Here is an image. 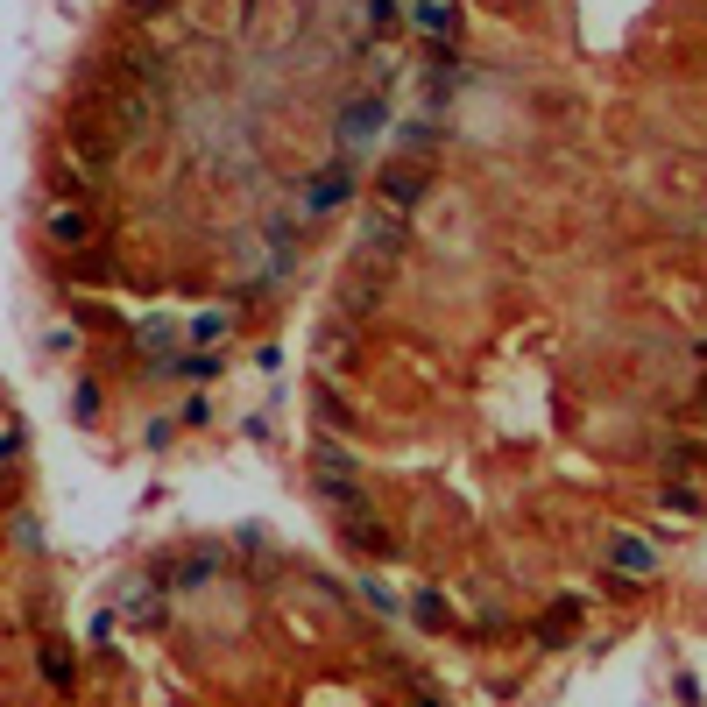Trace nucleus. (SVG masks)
Masks as SVG:
<instances>
[{
  "label": "nucleus",
  "mask_w": 707,
  "mask_h": 707,
  "mask_svg": "<svg viewBox=\"0 0 707 707\" xmlns=\"http://www.w3.org/2000/svg\"><path fill=\"white\" fill-rule=\"evenodd\" d=\"M375 127H382V106H375V100L347 106V142H375Z\"/></svg>",
  "instance_id": "f257e3e1"
},
{
  "label": "nucleus",
  "mask_w": 707,
  "mask_h": 707,
  "mask_svg": "<svg viewBox=\"0 0 707 707\" xmlns=\"http://www.w3.org/2000/svg\"><path fill=\"white\" fill-rule=\"evenodd\" d=\"M50 234H57V241H78V234H86V219L64 205V212H50Z\"/></svg>",
  "instance_id": "39448f33"
},
{
  "label": "nucleus",
  "mask_w": 707,
  "mask_h": 707,
  "mask_svg": "<svg viewBox=\"0 0 707 707\" xmlns=\"http://www.w3.org/2000/svg\"><path fill=\"white\" fill-rule=\"evenodd\" d=\"M615 566L644 580V573H651V545H644V538H615Z\"/></svg>",
  "instance_id": "7ed1b4c3"
},
{
  "label": "nucleus",
  "mask_w": 707,
  "mask_h": 707,
  "mask_svg": "<svg viewBox=\"0 0 707 707\" xmlns=\"http://www.w3.org/2000/svg\"><path fill=\"white\" fill-rule=\"evenodd\" d=\"M417 21H424L432 36H446V29H453V7H446V0H417Z\"/></svg>",
  "instance_id": "20e7f679"
},
{
  "label": "nucleus",
  "mask_w": 707,
  "mask_h": 707,
  "mask_svg": "<svg viewBox=\"0 0 707 707\" xmlns=\"http://www.w3.org/2000/svg\"><path fill=\"white\" fill-rule=\"evenodd\" d=\"M382 192H390L397 205H410V199H417V177H410V170H390V185H382Z\"/></svg>",
  "instance_id": "423d86ee"
},
{
  "label": "nucleus",
  "mask_w": 707,
  "mask_h": 707,
  "mask_svg": "<svg viewBox=\"0 0 707 707\" xmlns=\"http://www.w3.org/2000/svg\"><path fill=\"white\" fill-rule=\"evenodd\" d=\"M347 192H354V170L340 163V170H325V177H318V192H311V205L325 212V205H340V199H347Z\"/></svg>",
  "instance_id": "f03ea898"
}]
</instances>
